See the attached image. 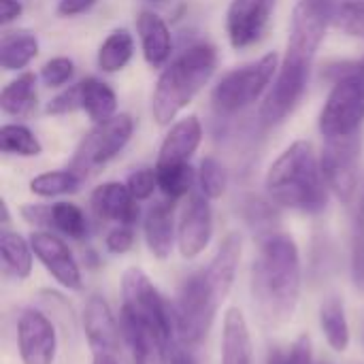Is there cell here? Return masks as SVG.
<instances>
[{"label":"cell","mask_w":364,"mask_h":364,"mask_svg":"<svg viewBox=\"0 0 364 364\" xmlns=\"http://www.w3.org/2000/svg\"><path fill=\"white\" fill-rule=\"evenodd\" d=\"M81 83V109L94 124L109 122L117 115V96L100 79L87 77Z\"/></svg>","instance_id":"cell-27"},{"label":"cell","mask_w":364,"mask_h":364,"mask_svg":"<svg viewBox=\"0 0 364 364\" xmlns=\"http://www.w3.org/2000/svg\"><path fill=\"white\" fill-rule=\"evenodd\" d=\"M21 13H23V4L19 0H0V23L2 26H9L11 21L21 17Z\"/></svg>","instance_id":"cell-44"},{"label":"cell","mask_w":364,"mask_h":364,"mask_svg":"<svg viewBox=\"0 0 364 364\" xmlns=\"http://www.w3.org/2000/svg\"><path fill=\"white\" fill-rule=\"evenodd\" d=\"M30 245L34 256L41 260V264L47 269V273L64 288L79 292L83 288V277L79 262L75 260L70 247L53 232H32L30 235Z\"/></svg>","instance_id":"cell-15"},{"label":"cell","mask_w":364,"mask_h":364,"mask_svg":"<svg viewBox=\"0 0 364 364\" xmlns=\"http://www.w3.org/2000/svg\"><path fill=\"white\" fill-rule=\"evenodd\" d=\"M119 331L132 352L134 364H168L171 339L158 333L154 326L119 314Z\"/></svg>","instance_id":"cell-18"},{"label":"cell","mask_w":364,"mask_h":364,"mask_svg":"<svg viewBox=\"0 0 364 364\" xmlns=\"http://www.w3.org/2000/svg\"><path fill=\"white\" fill-rule=\"evenodd\" d=\"M92 364H119V363H117V354H94Z\"/></svg>","instance_id":"cell-46"},{"label":"cell","mask_w":364,"mask_h":364,"mask_svg":"<svg viewBox=\"0 0 364 364\" xmlns=\"http://www.w3.org/2000/svg\"><path fill=\"white\" fill-rule=\"evenodd\" d=\"M94 4L96 0H60L55 11L60 17H75V15L87 13Z\"/></svg>","instance_id":"cell-43"},{"label":"cell","mask_w":364,"mask_h":364,"mask_svg":"<svg viewBox=\"0 0 364 364\" xmlns=\"http://www.w3.org/2000/svg\"><path fill=\"white\" fill-rule=\"evenodd\" d=\"M363 139L360 132L352 136L324 139L320 154V166L328 190L343 203L350 205L358 190Z\"/></svg>","instance_id":"cell-10"},{"label":"cell","mask_w":364,"mask_h":364,"mask_svg":"<svg viewBox=\"0 0 364 364\" xmlns=\"http://www.w3.org/2000/svg\"><path fill=\"white\" fill-rule=\"evenodd\" d=\"M90 205L94 215L102 222L134 226L139 220V200L130 194L128 186L119 181H107L94 188Z\"/></svg>","instance_id":"cell-17"},{"label":"cell","mask_w":364,"mask_h":364,"mask_svg":"<svg viewBox=\"0 0 364 364\" xmlns=\"http://www.w3.org/2000/svg\"><path fill=\"white\" fill-rule=\"evenodd\" d=\"M350 269L354 286L364 292V203L358 205L352 224V252H350Z\"/></svg>","instance_id":"cell-36"},{"label":"cell","mask_w":364,"mask_h":364,"mask_svg":"<svg viewBox=\"0 0 364 364\" xmlns=\"http://www.w3.org/2000/svg\"><path fill=\"white\" fill-rule=\"evenodd\" d=\"M0 109L15 119H28L36 111V75L21 73L0 92Z\"/></svg>","instance_id":"cell-24"},{"label":"cell","mask_w":364,"mask_h":364,"mask_svg":"<svg viewBox=\"0 0 364 364\" xmlns=\"http://www.w3.org/2000/svg\"><path fill=\"white\" fill-rule=\"evenodd\" d=\"M83 331L92 354H117L119 328L105 296H90L83 307Z\"/></svg>","instance_id":"cell-16"},{"label":"cell","mask_w":364,"mask_h":364,"mask_svg":"<svg viewBox=\"0 0 364 364\" xmlns=\"http://www.w3.org/2000/svg\"><path fill=\"white\" fill-rule=\"evenodd\" d=\"M222 364H252L250 326L239 307H230L222 326Z\"/></svg>","instance_id":"cell-23"},{"label":"cell","mask_w":364,"mask_h":364,"mask_svg":"<svg viewBox=\"0 0 364 364\" xmlns=\"http://www.w3.org/2000/svg\"><path fill=\"white\" fill-rule=\"evenodd\" d=\"M139 322L154 326L164 337H173V311L168 309L162 294L156 290L143 269L130 267L122 275V311Z\"/></svg>","instance_id":"cell-9"},{"label":"cell","mask_w":364,"mask_h":364,"mask_svg":"<svg viewBox=\"0 0 364 364\" xmlns=\"http://www.w3.org/2000/svg\"><path fill=\"white\" fill-rule=\"evenodd\" d=\"M0 256H2V271L4 275L21 282L28 279L32 273V245L19 232L2 228L0 232Z\"/></svg>","instance_id":"cell-26"},{"label":"cell","mask_w":364,"mask_h":364,"mask_svg":"<svg viewBox=\"0 0 364 364\" xmlns=\"http://www.w3.org/2000/svg\"><path fill=\"white\" fill-rule=\"evenodd\" d=\"M243 218L252 226V230L258 232V239H264V237L277 232V228H275L277 213H275L273 205L267 203V200H260L256 196H250L243 203Z\"/></svg>","instance_id":"cell-34"},{"label":"cell","mask_w":364,"mask_h":364,"mask_svg":"<svg viewBox=\"0 0 364 364\" xmlns=\"http://www.w3.org/2000/svg\"><path fill=\"white\" fill-rule=\"evenodd\" d=\"M320 328L326 337V343L335 352H346L350 348V322L341 296H328L320 307Z\"/></svg>","instance_id":"cell-28"},{"label":"cell","mask_w":364,"mask_h":364,"mask_svg":"<svg viewBox=\"0 0 364 364\" xmlns=\"http://www.w3.org/2000/svg\"><path fill=\"white\" fill-rule=\"evenodd\" d=\"M241 250H243V239L239 232H230L222 239L215 256L211 258V262L203 269L207 282L211 284V288L215 290V294L222 299V303L226 301V296L230 294L235 279H237V269H239V260H241Z\"/></svg>","instance_id":"cell-20"},{"label":"cell","mask_w":364,"mask_h":364,"mask_svg":"<svg viewBox=\"0 0 364 364\" xmlns=\"http://www.w3.org/2000/svg\"><path fill=\"white\" fill-rule=\"evenodd\" d=\"M17 346L21 364H53L58 354L53 322L41 309H26L17 322Z\"/></svg>","instance_id":"cell-12"},{"label":"cell","mask_w":364,"mask_h":364,"mask_svg":"<svg viewBox=\"0 0 364 364\" xmlns=\"http://www.w3.org/2000/svg\"><path fill=\"white\" fill-rule=\"evenodd\" d=\"M267 364H314L309 335H301L288 350L273 348L267 356Z\"/></svg>","instance_id":"cell-38"},{"label":"cell","mask_w":364,"mask_h":364,"mask_svg":"<svg viewBox=\"0 0 364 364\" xmlns=\"http://www.w3.org/2000/svg\"><path fill=\"white\" fill-rule=\"evenodd\" d=\"M277 70H279V55L271 51L262 55L258 62L226 73L211 92L213 109L220 115H235L247 109L271 87Z\"/></svg>","instance_id":"cell-6"},{"label":"cell","mask_w":364,"mask_h":364,"mask_svg":"<svg viewBox=\"0 0 364 364\" xmlns=\"http://www.w3.org/2000/svg\"><path fill=\"white\" fill-rule=\"evenodd\" d=\"M264 188L273 205L307 215L322 213L331 192L314 145L303 139L294 141L271 164Z\"/></svg>","instance_id":"cell-2"},{"label":"cell","mask_w":364,"mask_h":364,"mask_svg":"<svg viewBox=\"0 0 364 364\" xmlns=\"http://www.w3.org/2000/svg\"><path fill=\"white\" fill-rule=\"evenodd\" d=\"M130 194L136 200H147L151 198V194L158 190V177H156V168H139L134 171L128 181H126Z\"/></svg>","instance_id":"cell-40"},{"label":"cell","mask_w":364,"mask_h":364,"mask_svg":"<svg viewBox=\"0 0 364 364\" xmlns=\"http://www.w3.org/2000/svg\"><path fill=\"white\" fill-rule=\"evenodd\" d=\"M0 149L2 154L19 158H36L43 154L41 141L23 124H4L0 128Z\"/></svg>","instance_id":"cell-33"},{"label":"cell","mask_w":364,"mask_h":364,"mask_svg":"<svg viewBox=\"0 0 364 364\" xmlns=\"http://www.w3.org/2000/svg\"><path fill=\"white\" fill-rule=\"evenodd\" d=\"M364 124V60L341 64L333 90L320 111L318 130L324 139L358 134Z\"/></svg>","instance_id":"cell-4"},{"label":"cell","mask_w":364,"mask_h":364,"mask_svg":"<svg viewBox=\"0 0 364 364\" xmlns=\"http://www.w3.org/2000/svg\"><path fill=\"white\" fill-rule=\"evenodd\" d=\"M43 230H55L68 239L81 241L87 237L90 226H87V218L85 213L75 205V203H55V205H47V220H45V228Z\"/></svg>","instance_id":"cell-29"},{"label":"cell","mask_w":364,"mask_h":364,"mask_svg":"<svg viewBox=\"0 0 364 364\" xmlns=\"http://www.w3.org/2000/svg\"><path fill=\"white\" fill-rule=\"evenodd\" d=\"M309 75H311V66L282 60L273 85L269 87V94L264 96V102L260 105L258 111L262 126L267 128L277 126L296 109V105L307 92Z\"/></svg>","instance_id":"cell-11"},{"label":"cell","mask_w":364,"mask_h":364,"mask_svg":"<svg viewBox=\"0 0 364 364\" xmlns=\"http://www.w3.org/2000/svg\"><path fill=\"white\" fill-rule=\"evenodd\" d=\"M134 243V232H132V226H122L117 224L115 228H111L105 237V247L107 252L111 254H126L130 252Z\"/></svg>","instance_id":"cell-42"},{"label":"cell","mask_w":364,"mask_h":364,"mask_svg":"<svg viewBox=\"0 0 364 364\" xmlns=\"http://www.w3.org/2000/svg\"><path fill=\"white\" fill-rule=\"evenodd\" d=\"M203 143V124L196 115H188L166 132L156 164H188Z\"/></svg>","instance_id":"cell-19"},{"label":"cell","mask_w":364,"mask_h":364,"mask_svg":"<svg viewBox=\"0 0 364 364\" xmlns=\"http://www.w3.org/2000/svg\"><path fill=\"white\" fill-rule=\"evenodd\" d=\"M158 190L168 200H179L186 194H192L194 181L198 179V171L188 164H156Z\"/></svg>","instance_id":"cell-31"},{"label":"cell","mask_w":364,"mask_h":364,"mask_svg":"<svg viewBox=\"0 0 364 364\" xmlns=\"http://www.w3.org/2000/svg\"><path fill=\"white\" fill-rule=\"evenodd\" d=\"M277 0H232L226 11V34L235 49L256 45L273 17Z\"/></svg>","instance_id":"cell-13"},{"label":"cell","mask_w":364,"mask_h":364,"mask_svg":"<svg viewBox=\"0 0 364 364\" xmlns=\"http://www.w3.org/2000/svg\"><path fill=\"white\" fill-rule=\"evenodd\" d=\"M198 186H200V192L209 200H215V198H220L226 192L228 173H226L224 164L220 160H215L213 156H207V158L200 160V166H198Z\"/></svg>","instance_id":"cell-35"},{"label":"cell","mask_w":364,"mask_h":364,"mask_svg":"<svg viewBox=\"0 0 364 364\" xmlns=\"http://www.w3.org/2000/svg\"><path fill=\"white\" fill-rule=\"evenodd\" d=\"M136 32L145 62L151 68L166 66L173 53V36L168 23L154 11H141L136 17Z\"/></svg>","instance_id":"cell-21"},{"label":"cell","mask_w":364,"mask_h":364,"mask_svg":"<svg viewBox=\"0 0 364 364\" xmlns=\"http://www.w3.org/2000/svg\"><path fill=\"white\" fill-rule=\"evenodd\" d=\"M132 53H134L132 34L126 28H117L98 47L96 64L102 73H119L132 60Z\"/></svg>","instance_id":"cell-30"},{"label":"cell","mask_w":364,"mask_h":364,"mask_svg":"<svg viewBox=\"0 0 364 364\" xmlns=\"http://www.w3.org/2000/svg\"><path fill=\"white\" fill-rule=\"evenodd\" d=\"M143 235L145 243L154 258L166 260L173 252V245L177 241L175 230V215H173V200H162L149 207L143 220Z\"/></svg>","instance_id":"cell-22"},{"label":"cell","mask_w":364,"mask_h":364,"mask_svg":"<svg viewBox=\"0 0 364 364\" xmlns=\"http://www.w3.org/2000/svg\"><path fill=\"white\" fill-rule=\"evenodd\" d=\"M171 364H196L194 358L190 356L188 350H175L173 356H171Z\"/></svg>","instance_id":"cell-45"},{"label":"cell","mask_w":364,"mask_h":364,"mask_svg":"<svg viewBox=\"0 0 364 364\" xmlns=\"http://www.w3.org/2000/svg\"><path fill=\"white\" fill-rule=\"evenodd\" d=\"M339 4L335 0H299L290 17L286 55L290 60L314 64L328 26L335 21Z\"/></svg>","instance_id":"cell-7"},{"label":"cell","mask_w":364,"mask_h":364,"mask_svg":"<svg viewBox=\"0 0 364 364\" xmlns=\"http://www.w3.org/2000/svg\"><path fill=\"white\" fill-rule=\"evenodd\" d=\"M363 203H364V198H363Z\"/></svg>","instance_id":"cell-49"},{"label":"cell","mask_w":364,"mask_h":364,"mask_svg":"<svg viewBox=\"0 0 364 364\" xmlns=\"http://www.w3.org/2000/svg\"><path fill=\"white\" fill-rule=\"evenodd\" d=\"M220 305L222 299L215 294L203 271H196L183 279L177 292L173 322L186 348H196L205 341Z\"/></svg>","instance_id":"cell-5"},{"label":"cell","mask_w":364,"mask_h":364,"mask_svg":"<svg viewBox=\"0 0 364 364\" xmlns=\"http://www.w3.org/2000/svg\"><path fill=\"white\" fill-rule=\"evenodd\" d=\"M73 75H75V62L64 55L47 60L41 68V81L47 87H62L73 79Z\"/></svg>","instance_id":"cell-39"},{"label":"cell","mask_w":364,"mask_h":364,"mask_svg":"<svg viewBox=\"0 0 364 364\" xmlns=\"http://www.w3.org/2000/svg\"><path fill=\"white\" fill-rule=\"evenodd\" d=\"M81 109V83L68 85L66 90H62L55 98L49 100L47 105V113L49 115H66Z\"/></svg>","instance_id":"cell-41"},{"label":"cell","mask_w":364,"mask_h":364,"mask_svg":"<svg viewBox=\"0 0 364 364\" xmlns=\"http://www.w3.org/2000/svg\"><path fill=\"white\" fill-rule=\"evenodd\" d=\"M81 181H83V177L73 168L47 171V173L36 175L30 181V192L41 198H55V196H64V194H75L81 188Z\"/></svg>","instance_id":"cell-32"},{"label":"cell","mask_w":364,"mask_h":364,"mask_svg":"<svg viewBox=\"0 0 364 364\" xmlns=\"http://www.w3.org/2000/svg\"><path fill=\"white\" fill-rule=\"evenodd\" d=\"M132 132H134V119L128 113H117L109 122L94 124V128L77 145L70 168L77 171L81 177L98 171L128 145Z\"/></svg>","instance_id":"cell-8"},{"label":"cell","mask_w":364,"mask_h":364,"mask_svg":"<svg viewBox=\"0 0 364 364\" xmlns=\"http://www.w3.org/2000/svg\"><path fill=\"white\" fill-rule=\"evenodd\" d=\"M301 254L290 235L273 232L260 239L252 264V294L260 314L273 322H288L301 299Z\"/></svg>","instance_id":"cell-1"},{"label":"cell","mask_w":364,"mask_h":364,"mask_svg":"<svg viewBox=\"0 0 364 364\" xmlns=\"http://www.w3.org/2000/svg\"><path fill=\"white\" fill-rule=\"evenodd\" d=\"M335 26L343 30L346 34L364 41V0H352L343 2L337 9Z\"/></svg>","instance_id":"cell-37"},{"label":"cell","mask_w":364,"mask_h":364,"mask_svg":"<svg viewBox=\"0 0 364 364\" xmlns=\"http://www.w3.org/2000/svg\"><path fill=\"white\" fill-rule=\"evenodd\" d=\"M360 343H363V348H364V328H363V335H360Z\"/></svg>","instance_id":"cell-47"},{"label":"cell","mask_w":364,"mask_h":364,"mask_svg":"<svg viewBox=\"0 0 364 364\" xmlns=\"http://www.w3.org/2000/svg\"><path fill=\"white\" fill-rule=\"evenodd\" d=\"M213 237V213L203 192H192L177 224V247L188 260L200 256Z\"/></svg>","instance_id":"cell-14"},{"label":"cell","mask_w":364,"mask_h":364,"mask_svg":"<svg viewBox=\"0 0 364 364\" xmlns=\"http://www.w3.org/2000/svg\"><path fill=\"white\" fill-rule=\"evenodd\" d=\"M218 66V51L209 43H196L164 66L151 96V115L160 126L175 124V117L209 83Z\"/></svg>","instance_id":"cell-3"},{"label":"cell","mask_w":364,"mask_h":364,"mask_svg":"<svg viewBox=\"0 0 364 364\" xmlns=\"http://www.w3.org/2000/svg\"><path fill=\"white\" fill-rule=\"evenodd\" d=\"M38 55V38L32 30H11L0 38V66L9 73L23 70Z\"/></svg>","instance_id":"cell-25"},{"label":"cell","mask_w":364,"mask_h":364,"mask_svg":"<svg viewBox=\"0 0 364 364\" xmlns=\"http://www.w3.org/2000/svg\"><path fill=\"white\" fill-rule=\"evenodd\" d=\"M149 2H164V0H149Z\"/></svg>","instance_id":"cell-48"}]
</instances>
